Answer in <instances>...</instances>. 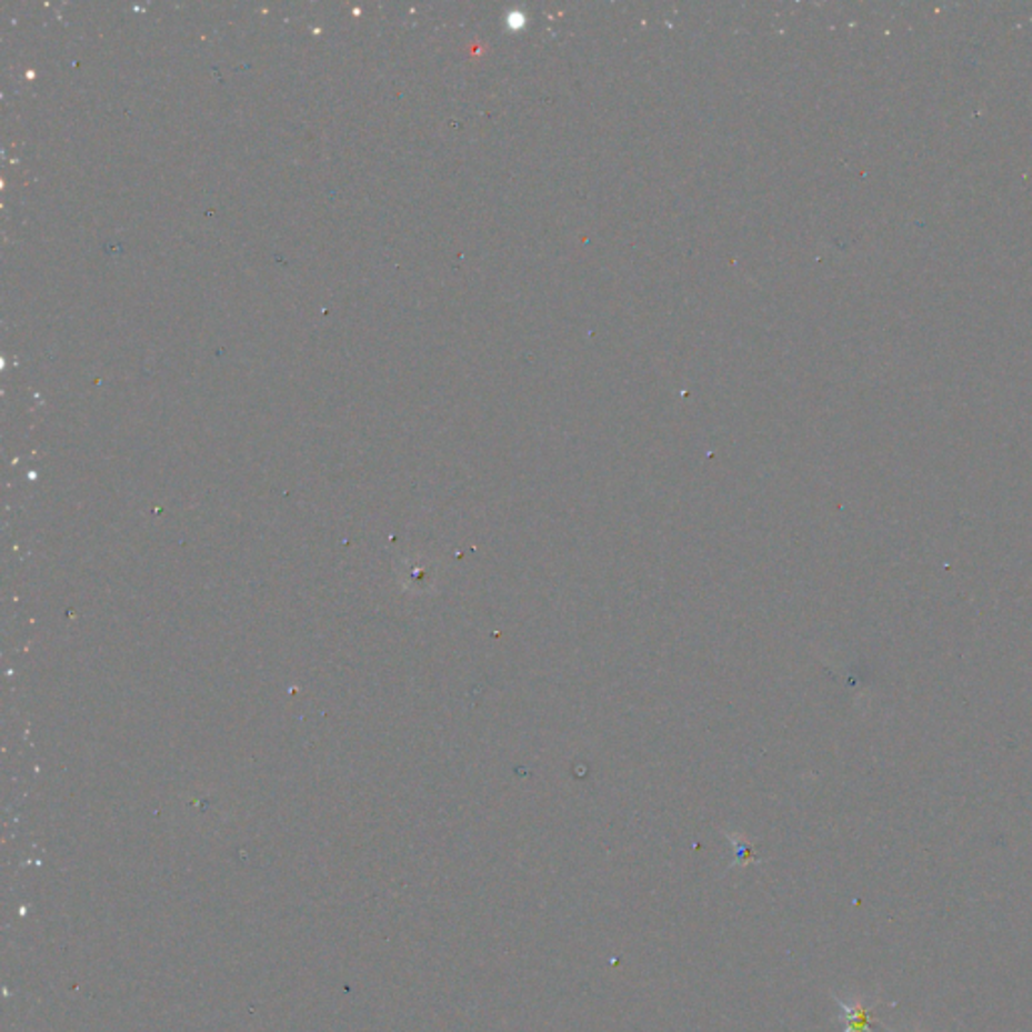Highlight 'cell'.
Returning <instances> with one entry per match:
<instances>
[{
    "mask_svg": "<svg viewBox=\"0 0 1032 1032\" xmlns=\"http://www.w3.org/2000/svg\"><path fill=\"white\" fill-rule=\"evenodd\" d=\"M881 1026H883V1029H885V1031H888V1032H895V1031H893V1029H891V1026H888V1024H885V1022H881ZM915 1032H924V1031H922V1029H918V1031H915Z\"/></svg>",
    "mask_w": 1032,
    "mask_h": 1032,
    "instance_id": "obj_3",
    "label": "cell"
},
{
    "mask_svg": "<svg viewBox=\"0 0 1032 1032\" xmlns=\"http://www.w3.org/2000/svg\"><path fill=\"white\" fill-rule=\"evenodd\" d=\"M831 996L835 1000L836 1006L841 1009V1021H843L841 1032H873L871 1031V1024L875 1021L873 1011L881 1004L880 996L875 999L855 996V999L848 1000L839 996L836 992H831Z\"/></svg>",
    "mask_w": 1032,
    "mask_h": 1032,
    "instance_id": "obj_1",
    "label": "cell"
},
{
    "mask_svg": "<svg viewBox=\"0 0 1032 1032\" xmlns=\"http://www.w3.org/2000/svg\"><path fill=\"white\" fill-rule=\"evenodd\" d=\"M757 861H759V858L750 848V843H739L737 841V858H734L732 865H749V863H757Z\"/></svg>",
    "mask_w": 1032,
    "mask_h": 1032,
    "instance_id": "obj_2",
    "label": "cell"
}]
</instances>
